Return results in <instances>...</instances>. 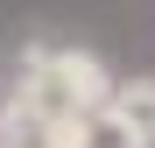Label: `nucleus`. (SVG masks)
<instances>
[{
	"label": "nucleus",
	"mask_w": 155,
	"mask_h": 148,
	"mask_svg": "<svg viewBox=\"0 0 155 148\" xmlns=\"http://www.w3.org/2000/svg\"><path fill=\"white\" fill-rule=\"evenodd\" d=\"M113 71L92 57V49H71V42H28L21 49V64H14V99H28L35 113L49 120H71L78 113H92V106H106L113 99Z\"/></svg>",
	"instance_id": "obj_1"
},
{
	"label": "nucleus",
	"mask_w": 155,
	"mask_h": 148,
	"mask_svg": "<svg viewBox=\"0 0 155 148\" xmlns=\"http://www.w3.org/2000/svg\"><path fill=\"white\" fill-rule=\"evenodd\" d=\"M64 148H148V141H141L134 127H127V113H120L113 99H106V106L78 113L71 127H64Z\"/></svg>",
	"instance_id": "obj_2"
},
{
	"label": "nucleus",
	"mask_w": 155,
	"mask_h": 148,
	"mask_svg": "<svg viewBox=\"0 0 155 148\" xmlns=\"http://www.w3.org/2000/svg\"><path fill=\"white\" fill-rule=\"evenodd\" d=\"M113 106L127 113V127L155 148V78H120V85H113Z\"/></svg>",
	"instance_id": "obj_3"
}]
</instances>
